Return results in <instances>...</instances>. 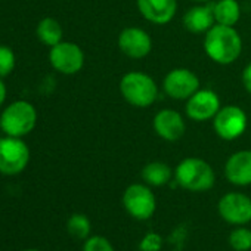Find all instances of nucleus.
Listing matches in <instances>:
<instances>
[{
  "instance_id": "1",
  "label": "nucleus",
  "mask_w": 251,
  "mask_h": 251,
  "mask_svg": "<svg viewBox=\"0 0 251 251\" xmlns=\"http://www.w3.org/2000/svg\"><path fill=\"white\" fill-rule=\"evenodd\" d=\"M204 50L207 56L216 64L229 65L239 58L242 50V40L233 27L214 24L205 33Z\"/></svg>"
},
{
  "instance_id": "2",
  "label": "nucleus",
  "mask_w": 251,
  "mask_h": 251,
  "mask_svg": "<svg viewBox=\"0 0 251 251\" xmlns=\"http://www.w3.org/2000/svg\"><path fill=\"white\" fill-rule=\"evenodd\" d=\"M175 177L179 186L191 192H205L211 189L216 182V175L211 166L195 157L182 160L175 170Z\"/></svg>"
},
{
  "instance_id": "3",
  "label": "nucleus",
  "mask_w": 251,
  "mask_h": 251,
  "mask_svg": "<svg viewBox=\"0 0 251 251\" xmlns=\"http://www.w3.org/2000/svg\"><path fill=\"white\" fill-rule=\"evenodd\" d=\"M36 108L27 100L12 102L0 115V129L5 132L6 136L23 138L36 127Z\"/></svg>"
},
{
  "instance_id": "4",
  "label": "nucleus",
  "mask_w": 251,
  "mask_h": 251,
  "mask_svg": "<svg viewBox=\"0 0 251 251\" xmlns=\"http://www.w3.org/2000/svg\"><path fill=\"white\" fill-rule=\"evenodd\" d=\"M120 92L130 105L147 108L157 99L158 89L152 77L141 71H132L123 75L120 81Z\"/></svg>"
},
{
  "instance_id": "5",
  "label": "nucleus",
  "mask_w": 251,
  "mask_h": 251,
  "mask_svg": "<svg viewBox=\"0 0 251 251\" xmlns=\"http://www.w3.org/2000/svg\"><path fill=\"white\" fill-rule=\"evenodd\" d=\"M30 161V150L21 138L6 136L0 139V173L15 176L25 170Z\"/></svg>"
},
{
  "instance_id": "6",
  "label": "nucleus",
  "mask_w": 251,
  "mask_h": 251,
  "mask_svg": "<svg viewBox=\"0 0 251 251\" xmlns=\"http://www.w3.org/2000/svg\"><path fill=\"white\" fill-rule=\"evenodd\" d=\"M123 205L133 219L148 220L157 210V200L148 185L133 183L123 194Z\"/></svg>"
},
{
  "instance_id": "7",
  "label": "nucleus",
  "mask_w": 251,
  "mask_h": 251,
  "mask_svg": "<svg viewBox=\"0 0 251 251\" xmlns=\"http://www.w3.org/2000/svg\"><path fill=\"white\" fill-rule=\"evenodd\" d=\"M220 217L233 226H245L251 222V198L242 192H227L217 204Z\"/></svg>"
},
{
  "instance_id": "8",
  "label": "nucleus",
  "mask_w": 251,
  "mask_h": 251,
  "mask_svg": "<svg viewBox=\"0 0 251 251\" xmlns=\"http://www.w3.org/2000/svg\"><path fill=\"white\" fill-rule=\"evenodd\" d=\"M213 126L219 138L225 141H233L247 129V114L236 105L223 106L214 115Z\"/></svg>"
},
{
  "instance_id": "9",
  "label": "nucleus",
  "mask_w": 251,
  "mask_h": 251,
  "mask_svg": "<svg viewBox=\"0 0 251 251\" xmlns=\"http://www.w3.org/2000/svg\"><path fill=\"white\" fill-rule=\"evenodd\" d=\"M49 61L56 71L65 75H73L83 68L84 53L78 45L71 42H61L50 48Z\"/></svg>"
},
{
  "instance_id": "10",
  "label": "nucleus",
  "mask_w": 251,
  "mask_h": 251,
  "mask_svg": "<svg viewBox=\"0 0 251 251\" xmlns=\"http://www.w3.org/2000/svg\"><path fill=\"white\" fill-rule=\"evenodd\" d=\"M163 87L170 98L188 100L200 89V78L188 68H175L164 77Z\"/></svg>"
},
{
  "instance_id": "11",
  "label": "nucleus",
  "mask_w": 251,
  "mask_h": 251,
  "mask_svg": "<svg viewBox=\"0 0 251 251\" xmlns=\"http://www.w3.org/2000/svg\"><path fill=\"white\" fill-rule=\"evenodd\" d=\"M118 48L126 56L141 59L151 52L152 40L145 30L138 27H127L118 36Z\"/></svg>"
},
{
  "instance_id": "12",
  "label": "nucleus",
  "mask_w": 251,
  "mask_h": 251,
  "mask_svg": "<svg viewBox=\"0 0 251 251\" xmlns=\"http://www.w3.org/2000/svg\"><path fill=\"white\" fill-rule=\"evenodd\" d=\"M219 109H220V99L210 89H202V90L198 89L186 102V114L194 121L211 120L219 112Z\"/></svg>"
},
{
  "instance_id": "13",
  "label": "nucleus",
  "mask_w": 251,
  "mask_h": 251,
  "mask_svg": "<svg viewBox=\"0 0 251 251\" xmlns=\"http://www.w3.org/2000/svg\"><path fill=\"white\" fill-rule=\"evenodd\" d=\"M154 130L155 133L169 142L179 141L186 130L182 115L175 109H161L154 117Z\"/></svg>"
},
{
  "instance_id": "14",
  "label": "nucleus",
  "mask_w": 251,
  "mask_h": 251,
  "mask_svg": "<svg viewBox=\"0 0 251 251\" xmlns=\"http://www.w3.org/2000/svg\"><path fill=\"white\" fill-rule=\"evenodd\" d=\"M136 3L141 15L158 25L170 23L177 11L176 0H136Z\"/></svg>"
},
{
  "instance_id": "15",
  "label": "nucleus",
  "mask_w": 251,
  "mask_h": 251,
  "mask_svg": "<svg viewBox=\"0 0 251 251\" xmlns=\"http://www.w3.org/2000/svg\"><path fill=\"white\" fill-rule=\"evenodd\" d=\"M225 176L235 186L251 185V151L232 154L225 164Z\"/></svg>"
},
{
  "instance_id": "16",
  "label": "nucleus",
  "mask_w": 251,
  "mask_h": 251,
  "mask_svg": "<svg viewBox=\"0 0 251 251\" xmlns=\"http://www.w3.org/2000/svg\"><path fill=\"white\" fill-rule=\"evenodd\" d=\"M213 5H198L191 8L183 15V25L191 33H207L214 25Z\"/></svg>"
},
{
  "instance_id": "17",
  "label": "nucleus",
  "mask_w": 251,
  "mask_h": 251,
  "mask_svg": "<svg viewBox=\"0 0 251 251\" xmlns=\"http://www.w3.org/2000/svg\"><path fill=\"white\" fill-rule=\"evenodd\" d=\"M144 182L148 185V186H155V188H160V186H164L170 182L172 176H173V172L172 169L163 163V161H152V163H148L144 169H142V173H141Z\"/></svg>"
},
{
  "instance_id": "18",
  "label": "nucleus",
  "mask_w": 251,
  "mask_h": 251,
  "mask_svg": "<svg viewBox=\"0 0 251 251\" xmlns=\"http://www.w3.org/2000/svg\"><path fill=\"white\" fill-rule=\"evenodd\" d=\"M213 11L216 24L220 25L233 27L241 17V9L236 0H219L213 5Z\"/></svg>"
},
{
  "instance_id": "19",
  "label": "nucleus",
  "mask_w": 251,
  "mask_h": 251,
  "mask_svg": "<svg viewBox=\"0 0 251 251\" xmlns=\"http://www.w3.org/2000/svg\"><path fill=\"white\" fill-rule=\"evenodd\" d=\"M37 37L46 46H55L62 42V27L53 18H43L37 25Z\"/></svg>"
},
{
  "instance_id": "20",
  "label": "nucleus",
  "mask_w": 251,
  "mask_h": 251,
  "mask_svg": "<svg viewBox=\"0 0 251 251\" xmlns=\"http://www.w3.org/2000/svg\"><path fill=\"white\" fill-rule=\"evenodd\" d=\"M67 230L71 236L77 239H87L92 230V223L86 214L75 213L67 222Z\"/></svg>"
},
{
  "instance_id": "21",
  "label": "nucleus",
  "mask_w": 251,
  "mask_h": 251,
  "mask_svg": "<svg viewBox=\"0 0 251 251\" xmlns=\"http://www.w3.org/2000/svg\"><path fill=\"white\" fill-rule=\"evenodd\" d=\"M229 245L235 251H250L251 250V229L245 226H236L229 233Z\"/></svg>"
},
{
  "instance_id": "22",
  "label": "nucleus",
  "mask_w": 251,
  "mask_h": 251,
  "mask_svg": "<svg viewBox=\"0 0 251 251\" xmlns=\"http://www.w3.org/2000/svg\"><path fill=\"white\" fill-rule=\"evenodd\" d=\"M15 53L9 46L0 45V78L8 77L15 68Z\"/></svg>"
},
{
  "instance_id": "23",
  "label": "nucleus",
  "mask_w": 251,
  "mask_h": 251,
  "mask_svg": "<svg viewBox=\"0 0 251 251\" xmlns=\"http://www.w3.org/2000/svg\"><path fill=\"white\" fill-rule=\"evenodd\" d=\"M83 251H115V250L108 238L95 235V236H89L84 241Z\"/></svg>"
},
{
  "instance_id": "24",
  "label": "nucleus",
  "mask_w": 251,
  "mask_h": 251,
  "mask_svg": "<svg viewBox=\"0 0 251 251\" xmlns=\"http://www.w3.org/2000/svg\"><path fill=\"white\" fill-rule=\"evenodd\" d=\"M163 236L157 232H148L139 242V251H161Z\"/></svg>"
},
{
  "instance_id": "25",
  "label": "nucleus",
  "mask_w": 251,
  "mask_h": 251,
  "mask_svg": "<svg viewBox=\"0 0 251 251\" xmlns=\"http://www.w3.org/2000/svg\"><path fill=\"white\" fill-rule=\"evenodd\" d=\"M242 83H244L245 90L251 95V62L242 71Z\"/></svg>"
},
{
  "instance_id": "26",
  "label": "nucleus",
  "mask_w": 251,
  "mask_h": 251,
  "mask_svg": "<svg viewBox=\"0 0 251 251\" xmlns=\"http://www.w3.org/2000/svg\"><path fill=\"white\" fill-rule=\"evenodd\" d=\"M5 99H6V86H5L3 80L0 78V106L3 105Z\"/></svg>"
},
{
  "instance_id": "27",
  "label": "nucleus",
  "mask_w": 251,
  "mask_h": 251,
  "mask_svg": "<svg viewBox=\"0 0 251 251\" xmlns=\"http://www.w3.org/2000/svg\"><path fill=\"white\" fill-rule=\"evenodd\" d=\"M192 2H197V3H207L210 0H192Z\"/></svg>"
},
{
  "instance_id": "28",
  "label": "nucleus",
  "mask_w": 251,
  "mask_h": 251,
  "mask_svg": "<svg viewBox=\"0 0 251 251\" xmlns=\"http://www.w3.org/2000/svg\"><path fill=\"white\" fill-rule=\"evenodd\" d=\"M23 251H39V250H36V248H27V250H23Z\"/></svg>"
}]
</instances>
